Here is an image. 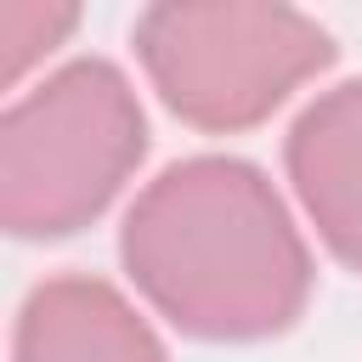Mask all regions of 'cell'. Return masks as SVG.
<instances>
[{
  "mask_svg": "<svg viewBox=\"0 0 362 362\" xmlns=\"http://www.w3.org/2000/svg\"><path fill=\"white\" fill-rule=\"evenodd\" d=\"M119 260L170 328L215 345L288 334L317 283L283 192L232 153L164 164L124 209Z\"/></svg>",
  "mask_w": 362,
  "mask_h": 362,
  "instance_id": "obj_1",
  "label": "cell"
},
{
  "mask_svg": "<svg viewBox=\"0 0 362 362\" xmlns=\"http://www.w3.org/2000/svg\"><path fill=\"white\" fill-rule=\"evenodd\" d=\"M147 158V113L107 57H74L0 113V226L45 243L90 226Z\"/></svg>",
  "mask_w": 362,
  "mask_h": 362,
  "instance_id": "obj_2",
  "label": "cell"
},
{
  "mask_svg": "<svg viewBox=\"0 0 362 362\" xmlns=\"http://www.w3.org/2000/svg\"><path fill=\"white\" fill-rule=\"evenodd\" d=\"M158 102L209 136L266 124L300 85L334 68V34L277 0H158L130 23Z\"/></svg>",
  "mask_w": 362,
  "mask_h": 362,
  "instance_id": "obj_3",
  "label": "cell"
},
{
  "mask_svg": "<svg viewBox=\"0 0 362 362\" xmlns=\"http://www.w3.org/2000/svg\"><path fill=\"white\" fill-rule=\"evenodd\" d=\"M11 362H170V351L107 277L57 272L23 294Z\"/></svg>",
  "mask_w": 362,
  "mask_h": 362,
  "instance_id": "obj_4",
  "label": "cell"
},
{
  "mask_svg": "<svg viewBox=\"0 0 362 362\" xmlns=\"http://www.w3.org/2000/svg\"><path fill=\"white\" fill-rule=\"evenodd\" d=\"M283 170L322 249L362 272V79L305 102V113L288 124Z\"/></svg>",
  "mask_w": 362,
  "mask_h": 362,
  "instance_id": "obj_5",
  "label": "cell"
},
{
  "mask_svg": "<svg viewBox=\"0 0 362 362\" xmlns=\"http://www.w3.org/2000/svg\"><path fill=\"white\" fill-rule=\"evenodd\" d=\"M79 28V6L62 0H0V85L17 90L28 68H40Z\"/></svg>",
  "mask_w": 362,
  "mask_h": 362,
  "instance_id": "obj_6",
  "label": "cell"
}]
</instances>
